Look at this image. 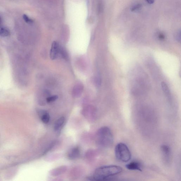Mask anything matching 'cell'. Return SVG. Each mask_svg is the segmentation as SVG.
<instances>
[{"label":"cell","mask_w":181,"mask_h":181,"mask_svg":"<svg viewBox=\"0 0 181 181\" xmlns=\"http://www.w3.org/2000/svg\"><path fill=\"white\" fill-rule=\"evenodd\" d=\"M122 169L117 165H109L99 167L94 173L91 180L102 181L107 180L112 177L120 174L122 172Z\"/></svg>","instance_id":"6da1fadb"},{"label":"cell","mask_w":181,"mask_h":181,"mask_svg":"<svg viewBox=\"0 0 181 181\" xmlns=\"http://www.w3.org/2000/svg\"><path fill=\"white\" fill-rule=\"evenodd\" d=\"M96 141L101 148H108L111 147L114 143V138L110 128L104 126L99 128L96 134Z\"/></svg>","instance_id":"7a4b0ae2"},{"label":"cell","mask_w":181,"mask_h":181,"mask_svg":"<svg viewBox=\"0 0 181 181\" xmlns=\"http://www.w3.org/2000/svg\"><path fill=\"white\" fill-rule=\"evenodd\" d=\"M115 155L119 161L127 162L130 160L131 154L128 147L124 143H119L116 146L115 149Z\"/></svg>","instance_id":"3957f363"},{"label":"cell","mask_w":181,"mask_h":181,"mask_svg":"<svg viewBox=\"0 0 181 181\" xmlns=\"http://www.w3.org/2000/svg\"><path fill=\"white\" fill-rule=\"evenodd\" d=\"M82 114L86 119L90 121H92L96 118V111L92 107H86L82 111Z\"/></svg>","instance_id":"277c9868"},{"label":"cell","mask_w":181,"mask_h":181,"mask_svg":"<svg viewBox=\"0 0 181 181\" xmlns=\"http://www.w3.org/2000/svg\"><path fill=\"white\" fill-rule=\"evenodd\" d=\"M61 48L56 41H54L52 43L50 52V57L51 60H54L56 59L59 54H61Z\"/></svg>","instance_id":"5b68a950"},{"label":"cell","mask_w":181,"mask_h":181,"mask_svg":"<svg viewBox=\"0 0 181 181\" xmlns=\"http://www.w3.org/2000/svg\"><path fill=\"white\" fill-rule=\"evenodd\" d=\"M80 155V150L78 147H75L71 149L69 152L68 157L69 159L74 160L79 157Z\"/></svg>","instance_id":"8992f818"},{"label":"cell","mask_w":181,"mask_h":181,"mask_svg":"<svg viewBox=\"0 0 181 181\" xmlns=\"http://www.w3.org/2000/svg\"><path fill=\"white\" fill-rule=\"evenodd\" d=\"M126 167L127 169L130 170L142 171V170L141 163L137 161L131 162L127 164Z\"/></svg>","instance_id":"52a82bcc"},{"label":"cell","mask_w":181,"mask_h":181,"mask_svg":"<svg viewBox=\"0 0 181 181\" xmlns=\"http://www.w3.org/2000/svg\"><path fill=\"white\" fill-rule=\"evenodd\" d=\"M161 150L164 160L166 161H169L171 154L169 147L166 145H162L161 147Z\"/></svg>","instance_id":"ba28073f"},{"label":"cell","mask_w":181,"mask_h":181,"mask_svg":"<svg viewBox=\"0 0 181 181\" xmlns=\"http://www.w3.org/2000/svg\"><path fill=\"white\" fill-rule=\"evenodd\" d=\"M66 170V167L64 165H62L51 170L50 172V174L52 176H58L64 173Z\"/></svg>","instance_id":"9c48e42d"},{"label":"cell","mask_w":181,"mask_h":181,"mask_svg":"<svg viewBox=\"0 0 181 181\" xmlns=\"http://www.w3.org/2000/svg\"><path fill=\"white\" fill-rule=\"evenodd\" d=\"M65 122V118L64 117H61L59 118L55 122L54 126V129L55 131H58L60 130L63 126Z\"/></svg>","instance_id":"30bf717a"},{"label":"cell","mask_w":181,"mask_h":181,"mask_svg":"<svg viewBox=\"0 0 181 181\" xmlns=\"http://www.w3.org/2000/svg\"><path fill=\"white\" fill-rule=\"evenodd\" d=\"M40 118L42 122L47 124L49 122L50 120V116L49 113L45 111H41L40 112Z\"/></svg>","instance_id":"8fae6325"},{"label":"cell","mask_w":181,"mask_h":181,"mask_svg":"<svg viewBox=\"0 0 181 181\" xmlns=\"http://www.w3.org/2000/svg\"><path fill=\"white\" fill-rule=\"evenodd\" d=\"M10 35V32L8 29L4 27H0V36L2 37L8 36Z\"/></svg>","instance_id":"7c38bea8"},{"label":"cell","mask_w":181,"mask_h":181,"mask_svg":"<svg viewBox=\"0 0 181 181\" xmlns=\"http://www.w3.org/2000/svg\"><path fill=\"white\" fill-rule=\"evenodd\" d=\"M161 86L162 90L164 93L167 95L169 96L170 93V91H169V88L166 83L164 82H162L161 84Z\"/></svg>","instance_id":"4fadbf2b"},{"label":"cell","mask_w":181,"mask_h":181,"mask_svg":"<svg viewBox=\"0 0 181 181\" xmlns=\"http://www.w3.org/2000/svg\"><path fill=\"white\" fill-rule=\"evenodd\" d=\"M58 97L57 96H53L49 97L46 98V102L47 103H51L55 101L57 99Z\"/></svg>","instance_id":"5bb4252c"},{"label":"cell","mask_w":181,"mask_h":181,"mask_svg":"<svg viewBox=\"0 0 181 181\" xmlns=\"http://www.w3.org/2000/svg\"><path fill=\"white\" fill-rule=\"evenodd\" d=\"M23 19L25 22L29 24H31L33 23V20L29 18L26 15L24 14L23 16Z\"/></svg>","instance_id":"9a60e30c"},{"label":"cell","mask_w":181,"mask_h":181,"mask_svg":"<svg viewBox=\"0 0 181 181\" xmlns=\"http://www.w3.org/2000/svg\"><path fill=\"white\" fill-rule=\"evenodd\" d=\"M141 6H142V5L140 4H138L135 5L132 8L131 11H134L138 10L139 8H140Z\"/></svg>","instance_id":"2e32d148"},{"label":"cell","mask_w":181,"mask_h":181,"mask_svg":"<svg viewBox=\"0 0 181 181\" xmlns=\"http://www.w3.org/2000/svg\"><path fill=\"white\" fill-rule=\"evenodd\" d=\"M176 39L178 42H180L181 41V31L179 30L176 35Z\"/></svg>","instance_id":"e0dca14e"},{"label":"cell","mask_w":181,"mask_h":181,"mask_svg":"<svg viewBox=\"0 0 181 181\" xmlns=\"http://www.w3.org/2000/svg\"><path fill=\"white\" fill-rule=\"evenodd\" d=\"M158 37L159 39L161 40H163L165 38V36L162 33H160L159 34Z\"/></svg>","instance_id":"ac0fdd59"},{"label":"cell","mask_w":181,"mask_h":181,"mask_svg":"<svg viewBox=\"0 0 181 181\" xmlns=\"http://www.w3.org/2000/svg\"><path fill=\"white\" fill-rule=\"evenodd\" d=\"M147 2L148 3L150 4H153L155 0H146Z\"/></svg>","instance_id":"d6986e66"},{"label":"cell","mask_w":181,"mask_h":181,"mask_svg":"<svg viewBox=\"0 0 181 181\" xmlns=\"http://www.w3.org/2000/svg\"><path fill=\"white\" fill-rule=\"evenodd\" d=\"M2 19L1 18V17H0V24H1V23H2Z\"/></svg>","instance_id":"ffe728a7"}]
</instances>
